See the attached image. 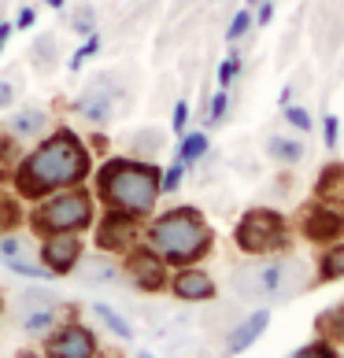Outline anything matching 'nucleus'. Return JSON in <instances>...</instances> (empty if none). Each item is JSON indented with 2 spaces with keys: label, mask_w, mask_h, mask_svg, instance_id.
I'll use <instances>...</instances> for the list:
<instances>
[{
  "label": "nucleus",
  "mask_w": 344,
  "mask_h": 358,
  "mask_svg": "<svg viewBox=\"0 0 344 358\" xmlns=\"http://www.w3.org/2000/svg\"><path fill=\"white\" fill-rule=\"evenodd\" d=\"M89 174H92V152L85 137L74 134L71 126H56L22 152V159L8 178H11V192L19 200L37 203L60 189L85 185Z\"/></svg>",
  "instance_id": "nucleus-1"
},
{
  "label": "nucleus",
  "mask_w": 344,
  "mask_h": 358,
  "mask_svg": "<svg viewBox=\"0 0 344 358\" xmlns=\"http://www.w3.org/2000/svg\"><path fill=\"white\" fill-rule=\"evenodd\" d=\"M160 174L163 170L152 159L115 155L104 159L100 170H92V200L108 215H123L130 222H149L160 207Z\"/></svg>",
  "instance_id": "nucleus-2"
},
{
  "label": "nucleus",
  "mask_w": 344,
  "mask_h": 358,
  "mask_svg": "<svg viewBox=\"0 0 344 358\" xmlns=\"http://www.w3.org/2000/svg\"><path fill=\"white\" fill-rule=\"evenodd\" d=\"M141 244H149L167 266L178 270V266H196L215 248V233L196 207H170L163 215L149 218V225L141 229Z\"/></svg>",
  "instance_id": "nucleus-3"
},
{
  "label": "nucleus",
  "mask_w": 344,
  "mask_h": 358,
  "mask_svg": "<svg viewBox=\"0 0 344 358\" xmlns=\"http://www.w3.org/2000/svg\"><path fill=\"white\" fill-rule=\"evenodd\" d=\"M97 222V200L85 185H74V189H60L37 200L30 210H26V225L37 236L48 233H85Z\"/></svg>",
  "instance_id": "nucleus-4"
},
{
  "label": "nucleus",
  "mask_w": 344,
  "mask_h": 358,
  "mask_svg": "<svg viewBox=\"0 0 344 358\" xmlns=\"http://www.w3.org/2000/svg\"><path fill=\"white\" fill-rule=\"evenodd\" d=\"M293 241V229H289V218L274 207H252L245 210L241 222L233 225V244L245 251V255L267 259V255H282Z\"/></svg>",
  "instance_id": "nucleus-5"
},
{
  "label": "nucleus",
  "mask_w": 344,
  "mask_h": 358,
  "mask_svg": "<svg viewBox=\"0 0 344 358\" xmlns=\"http://www.w3.org/2000/svg\"><path fill=\"white\" fill-rule=\"evenodd\" d=\"M126 96V89L118 85V78L115 74H100L97 82H92L82 96L78 100H71V111L82 118V122H89V126H97V129H104L115 118V111H118V100Z\"/></svg>",
  "instance_id": "nucleus-6"
},
{
  "label": "nucleus",
  "mask_w": 344,
  "mask_h": 358,
  "mask_svg": "<svg viewBox=\"0 0 344 358\" xmlns=\"http://www.w3.org/2000/svg\"><path fill=\"white\" fill-rule=\"evenodd\" d=\"M296 229H300L303 241H311L319 248L333 244V241H344V207L311 196V200L300 207V215H296Z\"/></svg>",
  "instance_id": "nucleus-7"
},
{
  "label": "nucleus",
  "mask_w": 344,
  "mask_h": 358,
  "mask_svg": "<svg viewBox=\"0 0 344 358\" xmlns=\"http://www.w3.org/2000/svg\"><path fill=\"white\" fill-rule=\"evenodd\" d=\"M123 273L130 277V285H134L137 292H149V296H152V292H163L167 281H170V277H167V262L156 255L149 244H141V241L123 255Z\"/></svg>",
  "instance_id": "nucleus-8"
},
{
  "label": "nucleus",
  "mask_w": 344,
  "mask_h": 358,
  "mask_svg": "<svg viewBox=\"0 0 344 358\" xmlns=\"http://www.w3.org/2000/svg\"><path fill=\"white\" fill-rule=\"evenodd\" d=\"M45 358H97V336L82 322L56 325L45 340Z\"/></svg>",
  "instance_id": "nucleus-9"
},
{
  "label": "nucleus",
  "mask_w": 344,
  "mask_h": 358,
  "mask_svg": "<svg viewBox=\"0 0 344 358\" xmlns=\"http://www.w3.org/2000/svg\"><path fill=\"white\" fill-rule=\"evenodd\" d=\"M85 255V244H82V233H48L41 236V266L52 277H63V273H74L78 259Z\"/></svg>",
  "instance_id": "nucleus-10"
},
{
  "label": "nucleus",
  "mask_w": 344,
  "mask_h": 358,
  "mask_svg": "<svg viewBox=\"0 0 344 358\" xmlns=\"http://www.w3.org/2000/svg\"><path fill=\"white\" fill-rule=\"evenodd\" d=\"M92 241H97V251L104 255H126L130 248L141 241V222H130L123 215H108L104 210L100 222H92Z\"/></svg>",
  "instance_id": "nucleus-11"
},
{
  "label": "nucleus",
  "mask_w": 344,
  "mask_h": 358,
  "mask_svg": "<svg viewBox=\"0 0 344 358\" xmlns=\"http://www.w3.org/2000/svg\"><path fill=\"white\" fill-rule=\"evenodd\" d=\"M167 288L174 292V299L181 303H211L215 299V277L200 266H178V273L167 281Z\"/></svg>",
  "instance_id": "nucleus-12"
},
{
  "label": "nucleus",
  "mask_w": 344,
  "mask_h": 358,
  "mask_svg": "<svg viewBox=\"0 0 344 358\" xmlns=\"http://www.w3.org/2000/svg\"><path fill=\"white\" fill-rule=\"evenodd\" d=\"M48 129H52V115L45 108H19L4 122V134L15 137L19 144H37Z\"/></svg>",
  "instance_id": "nucleus-13"
},
{
  "label": "nucleus",
  "mask_w": 344,
  "mask_h": 358,
  "mask_svg": "<svg viewBox=\"0 0 344 358\" xmlns=\"http://www.w3.org/2000/svg\"><path fill=\"white\" fill-rule=\"evenodd\" d=\"M267 325H270V310H252L248 317H241V322H233L230 336H226V355L248 351L263 333H267Z\"/></svg>",
  "instance_id": "nucleus-14"
},
{
  "label": "nucleus",
  "mask_w": 344,
  "mask_h": 358,
  "mask_svg": "<svg viewBox=\"0 0 344 358\" xmlns=\"http://www.w3.org/2000/svg\"><path fill=\"white\" fill-rule=\"evenodd\" d=\"M263 152H267L270 163L293 170V166H300L303 159H308V144L296 141V137H285V134H270L267 144H263Z\"/></svg>",
  "instance_id": "nucleus-15"
},
{
  "label": "nucleus",
  "mask_w": 344,
  "mask_h": 358,
  "mask_svg": "<svg viewBox=\"0 0 344 358\" xmlns=\"http://www.w3.org/2000/svg\"><path fill=\"white\" fill-rule=\"evenodd\" d=\"M315 196L326 203L344 207V159H333V163H326L319 170V178H315Z\"/></svg>",
  "instance_id": "nucleus-16"
},
{
  "label": "nucleus",
  "mask_w": 344,
  "mask_h": 358,
  "mask_svg": "<svg viewBox=\"0 0 344 358\" xmlns=\"http://www.w3.org/2000/svg\"><path fill=\"white\" fill-rule=\"evenodd\" d=\"M78 273H82V281H89V285H115L118 277H123V266L118 262H111L104 251H97V259H78V266H74Z\"/></svg>",
  "instance_id": "nucleus-17"
},
{
  "label": "nucleus",
  "mask_w": 344,
  "mask_h": 358,
  "mask_svg": "<svg viewBox=\"0 0 344 358\" xmlns=\"http://www.w3.org/2000/svg\"><path fill=\"white\" fill-rule=\"evenodd\" d=\"M344 277V241H333L322 248L319 262H315V285H333Z\"/></svg>",
  "instance_id": "nucleus-18"
},
{
  "label": "nucleus",
  "mask_w": 344,
  "mask_h": 358,
  "mask_svg": "<svg viewBox=\"0 0 344 358\" xmlns=\"http://www.w3.org/2000/svg\"><path fill=\"white\" fill-rule=\"evenodd\" d=\"M207 152H211V141H207L204 129H185V134L178 137V155L174 159L185 170H193L196 163H204V159H207Z\"/></svg>",
  "instance_id": "nucleus-19"
},
{
  "label": "nucleus",
  "mask_w": 344,
  "mask_h": 358,
  "mask_svg": "<svg viewBox=\"0 0 344 358\" xmlns=\"http://www.w3.org/2000/svg\"><path fill=\"white\" fill-rule=\"evenodd\" d=\"M163 144H167V137L160 134V129L144 126V129H134V134H130L126 148H130V155H134V159H156V155L163 152Z\"/></svg>",
  "instance_id": "nucleus-20"
},
{
  "label": "nucleus",
  "mask_w": 344,
  "mask_h": 358,
  "mask_svg": "<svg viewBox=\"0 0 344 358\" xmlns=\"http://www.w3.org/2000/svg\"><path fill=\"white\" fill-rule=\"evenodd\" d=\"M315 333H319V340L326 343H344V299L337 303V307L322 310L319 317H315Z\"/></svg>",
  "instance_id": "nucleus-21"
},
{
  "label": "nucleus",
  "mask_w": 344,
  "mask_h": 358,
  "mask_svg": "<svg viewBox=\"0 0 344 358\" xmlns=\"http://www.w3.org/2000/svg\"><path fill=\"white\" fill-rule=\"evenodd\" d=\"M30 63L37 71H52L60 63V37L56 34H37L30 45Z\"/></svg>",
  "instance_id": "nucleus-22"
},
{
  "label": "nucleus",
  "mask_w": 344,
  "mask_h": 358,
  "mask_svg": "<svg viewBox=\"0 0 344 358\" xmlns=\"http://www.w3.org/2000/svg\"><path fill=\"white\" fill-rule=\"evenodd\" d=\"M26 222V210H22V200L15 192L0 189V236L4 233H15L19 225Z\"/></svg>",
  "instance_id": "nucleus-23"
},
{
  "label": "nucleus",
  "mask_w": 344,
  "mask_h": 358,
  "mask_svg": "<svg viewBox=\"0 0 344 358\" xmlns=\"http://www.w3.org/2000/svg\"><path fill=\"white\" fill-rule=\"evenodd\" d=\"M92 314L100 317V325L108 329L111 336H118V340H134V325H130L126 317L111 307V303H100V299H97V303H92Z\"/></svg>",
  "instance_id": "nucleus-24"
},
{
  "label": "nucleus",
  "mask_w": 344,
  "mask_h": 358,
  "mask_svg": "<svg viewBox=\"0 0 344 358\" xmlns=\"http://www.w3.org/2000/svg\"><path fill=\"white\" fill-rule=\"evenodd\" d=\"M56 322H60V314H56V307H37V310H26L22 314V333L26 336H48L52 329H56Z\"/></svg>",
  "instance_id": "nucleus-25"
},
{
  "label": "nucleus",
  "mask_w": 344,
  "mask_h": 358,
  "mask_svg": "<svg viewBox=\"0 0 344 358\" xmlns=\"http://www.w3.org/2000/svg\"><path fill=\"white\" fill-rule=\"evenodd\" d=\"M226 111H230V89H219L215 96L204 103V118H200V122L215 129V126L226 122Z\"/></svg>",
  "instance_id": "nucleus-26"
},
{
  "label": "nucleus",
  "mask_w": 344,
  "mask_h": 358,
  "mask_svg": "<svg viewBox=\"0 0 344 358\" xmlns=\"http://www.w3.org/2000/svg\"><path fill=\"white\" fill-rule=\"evenodd\" d=\"M252 26H256V11H252V8H241V11L230 19V26H226V41H230V45H241L245 37L252 34Z\"/></svg>",
  "instance_id": "nucleus-27"
},
{
  "label": "nucleus",
  "mask_w": 344,
  "mask_h": 358,
  "mask_svg": "<svg viewBox=\"0 0 344 358\" xmlns=\"http://www.w3.org/2000/svg\"><path fill=\"white\" fill-rule=\"evenodd\" d=\"M4 266L11 273H19V277H30V281H52V273L41 266V259H30V255H22V259H8Z\"/></svg>",
  "instance_id": "nucleus-28"
},
{
  "label": "nucleus",
  "mask_w": 344,
  "mask_h": 358,
  "mask_svg": "<svg viewBox=\"0 0 344 358\" xmlns=\"http://www.w3.org/2000/svg\"><path fill=\"white\" fill-rule=\"evenodd\" d=\"M71 34H74V37L97 34V8H92V4H78V8L71 11Z\"/></svg>",
  "instance_id": "nucleus-29"
},
{
  "label": "nucleus",
  "mask_w": 344,
  "mask_h": 358,
  "mask_svg": "<svg viewBox=\"0 0 344 358\" xmlns=\"http://www.w3.org/2000/svg\"><path fill=\"white\" fill-rule=\"evenodd\" d=\"M241 71H245V59H241V52H237V45H233L230 56L219 63V89H230L237 78H241Z\"/></svg>",
  "instance_id": "nucleus-30"
},
{
  "label": "nucleus",
  "mask_w": 344,
  "mask_h": 358,
  "mask_svg": "<svg viewBox=\"0 0 344 358\" xmlns=\"http://www.w3.org/2000/svg\"><path fill=\"white\" fill-rule=\"evenodd\" d=\"M22 310H37V307H60V296L52 288H26L22 292Z\"/></svg>",
  "instance_id": "nucleus-31"
},
{
  "label": "nucleus",
  "mask_w": 344,
  "mask_h": 358,
  "mask_svg": "<svg viewBox=\"0 0 344 358\" xmlns=\"http://www.w3.org/2000/svg\"><path fill=\"white\" fill-rule=\"evenodd\" d=\"M308 85H311V71H308V67H300V71L285 82V89H282V96H277V103H282V108H289V103H293Z\"/></svg>",
  "instance_id": "nucleus-32"
},
{
  "label": "nucleus",
  "mask_w": 344,
  "mask_h": 358,
  "mask_svg": "<svg viewBox=\"0 0 344 358\" xmlns=\"http://www.w3.org/2000/svg\"><path fill=\"white\" fill-rule=\"evenodd\" d=\"M282 118H285V126L289 129H296V134H311V111L308 108H300V103H289V108H282Z\"/></svg>",
  "instance_id": "nucleus-33"
},
{
  "label": "nucleus",
  "mask_w": 344,
  "mask_h": 358,
  "mask_svg": "<svg viewBox=\"0 0 344 358\" xmlns=\"http://www.w3.org/2000/svg\"><path fill=\"white\" fill-rule=\"evenodd\" d=\"M22 255H30V241L26 236H19V233H4L0 236V259H22Z\"/></svg>",
  "instance_id": "nucleus-34"
},
{
  "label": "nucleus",
  "mask_w": 344,
  "mask_h": 358,
  "mask_svg": "<svg viewBox=\"0 0 344 358\" xmlns=\"http://www.w3.org/2000/svg\"><path fill=\"white\" fill-rule=\"evenodd\" d=\"M97 52H100V30H97V34H89L85 41L78 45V52L71 56V63H67V67H71V71H82V63H85V59H92Z\"/></svg>",
  "instance_id": "nucleus-35"
},
{
  "label": "nucleus",
  "mask_w": 344,
  "mask_h": 358,
  "mask_svg": "<svg viewBox=\"0 0 344 358\" xmlns=\"http://www.w3.org/2000/svg\"><path fill=\"white\" fill-rule=\"evenodd\" d=\"M181 181H185V166L174 159V163H170V166L163 170V174H160V192H163V196L178 192V189H181Z\"/></svg>",
  "instance_id": "nucleus-36"
},
{
  "label": "nucleus",
  "mask_w": 344,
  "mask_h": 358,
  "mask_svg": "<svg viewBox=\"0 0 344 358\" xmlns=\"http://www.w3.org/2000/svg\"><path fill=\"white\" fill-rule=\"evenodd\" d=\"M293 358H340V355L333 351V343H326V340H315V343H308V348H300Z\"/></svg>",
  "instance_id": "nucleus-37"
},
{
  "label": "nucleus",
  "mask_w": 344,
  "mask_h": 358,
  "mask_svg": "<svg viewBox=\"0 0 344 358\" xmlns=\"http://www.w3.org/2000/svg\"><path fill=\"white\" fill-rule=\"evenodd\" d=\"M322 141H326L329 152H337V144H340V118L337 115H326L322 118Z\"/></svg>",
  "instance_id": "nucleus-38"
},
{
  "label": "nucleus",
  "mask_w": 344,
  "mask_h": 358,
  "mask_svg": "<svg viewBox=\"0 0 344 358\" xmlns=\"http://www.w3.org/2000/svg\"><path fill=\"white\" fill-rule=\"evenodd\" d=\"M170 129H174L178 137L185 134V129H189V103H185V100L174 103V115H170Z\"/></svg>",
  "instance_id": "nucleus-39"
},
{
  "label": "nucleus",
  "mask_w": 344,
  "mask_h": 358,
  "mask_svg": "<svg viewBox=\"0 0 344 358\" xmlns=\"http://www.w3.org/2000/svg\"><path fill=\"white\" fill-rule=\"evenodd\" d=\"M293 192H296V174L293 170H282L274 178V196H293Z\"/></svg>",
  "instance_id": "nucleus-40"
},
{
  "label": "nucleus",
  "mask_w": 344,
  "mask_h": 358,
  "mask_svg": "<svg viewBox=\"0 0 344 358\" xmlns=\"http://www.w3.org/2000/svg\"><path fill=\"white\" fill-rule=\"evenodd\" d=\"M15 100H19V85L11 78H0V111H8Z\"/></svg>",
  "instance_id": "nucleus-41"
},
{
  "label": "nucleus",
  "mask_w": 344,
  "mask_h": 358,
  "mask_svg": "<svg viewBox=\"0 0 344 358\" xmlns=\"http://www.w3.org/2000/svg\"><path fill=\"white\" fill-rule=\"evenodd\" d=\"M34 22H37V11H34V8H22L19 15H15V22H11V26H15V30H30Z\"/></svg>",
  "instance_id": "nucleus-42"
},
{
  "label": "nucleus",
  "mask_w": 344,
  "mask_h": 358,
  "mask_svg": "<svg viewBox=\"0 0 344 358\" xmlns=\"http://www.w3.org/2000/svg\"><path fill=\"white\" fill-rule=\"evenodd\" d=\"M270 19H274V0H263L259 11H256V22H259V26H267Z\"/></svg>",
  "instance_id": "nucleus-43"
},
{
  "label": "nucleus",
  "mask_w": 344,
  "mask_h": 358,
  "mask_svg": "<svg viewBox=\"0 0 344 358\" xmlns=\"http://www.w3.org/2000/svg\"><path fill=\"white\" fill-rule=\"evenodd\" d=\"M11 34H15V26H11V22H0V52H4V45H8Z\"/></svg>",
  "instance_id": "nucleus-44"
},
{
  "label": "nucleus",
  "mask_w": 344,
  "mask_h": 358,
  "mask_svg": "<svg viewBox=\"0 0 344 358\" xmlns=\"http://www.w3.org/2000/svg\"><path fill=\"white\" fill-rule=\"evenodd\" d=\"M45 4H48V8H56V11H60L63 4H67V0H45Z\"/></svg>",
  "instance_id": "nucleus-45"
},
{
  "label": "nucleus",
  "mask_w": 344,
  "mask_h": 358,
  "mask_svg": "<svg viewBox=\"0 0 344 358\" xmlns=\"http://www.w3.org/2000/svg\"><path fill=\"white\" fill-rule=\"evenodd\" d=\"M137 358H152V355H149V351H137Z\"/></svg>",
  "instance_id": "nucleus-46"
},
{
  "label": "nucleus",
  "mask_w": 344,
  "mask_h": 358,
  "mask_svg": "<svg viewBox=\"0 0 344 358\" xmlns=\"http://www.w3.org/2000/svg\"><path fill=\"white\" fill-rule=\"evenodd\" d=\"M0 310H4V303H0Z\"/></svg>",
  "instance_id": "nucleus-47"
}]
</instances>
